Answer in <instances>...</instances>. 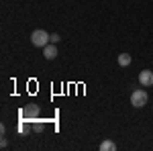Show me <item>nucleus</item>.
<instances>
[{
  "label": "nucleus",
  "mask_w": 153,
  "mask_h": 151,
  "mask_svg": "<svg viewBox=\"0 0 153 151\" xmlns=\"http://www.w3.org/2000/svg\"><path fill=\"white\" fill-rule=\"evenodd\" d=\"M117 61H118V65H123V68H127V65H131V55H129V53H120Z\"/></svg>",
  "instance_id": "423d86ee"
},
{
  "label": "nucleus",
  "mask_w": 153,
  "mask_h": 151,
  "mask_svg": "<svg viewBox=\"0 0 153 151\" xmlns=\"http://www.w3.org/2000/svg\"><path fill=\"white\" fill-rule=\"evenodd\" d=\"M59 39H61V37H59L57 33H53V35H51V43H59Z\"/></svg>",
  "instance_id": "6e6552de"
},
{
  "label": "nucleus",
  "mask_w": 153,
  "mask_h": 151,
  "mask_svg": "<svg viewBox=\"0 0 153 151\" xmlns=\"http://www.w3.org/2000/svg\"><path fill=\"white\" fill-rule=\"evenodd\" d=\"M49 41H51V35L47 31H43V29H37V31L31 33V43L35 47H45L49 45Z\"/></svg>",
  "instance_id": "f257e3e1"
},
{
  "label": "nucleus",
  "mask_w": 153,
  "mask_h": 151,
  "mask_svg": "<svg viewBox=\"0 0 153 151\" xmlns=\"http://www.w3.org/2000/svg\"><path fill=\"white\" fill-rule=\"evenodd\" d=\"M114 149H117V145L112 141H102L100 143V151H114Z\"/></svg>",
  "instance_id": "0eeeda50"
},
{
  "label": "nucleus",
  "mask_w": 153,
  "mask_h": 151,
  "mask_svg": "<svg viewBox=\"0 0 153 151\" xmlns=\"http://www.w3.org/2000/svg\"><path fill=\"white\" fill-rule=\"evenodd\" d=\"M43 55H45V59H55L57 57V47L55 45H45L43 47Z\"/></svg>",
  "instance_id": "39448f33"
},
{
  "label": "nucleus",
  "mask_w": 153,
  "mask_h": 151,
  "mask_svg": "<svg viewBox=\"0 0 153 151\" xmlns=\"http://www.w3.org/2000/svg\"><path fill=\"white\" fill-rule=\"evenodd\" d=\"M21 115H23L25 118H29V121H37V116H39V106H37V104L27 106V108L21 110Z\"/></svg>",
  "instance_id": "7ed1b4c3"
},
{
  "label": "nucleus",
  "mask_w": 153,
  "mask_h": 151,
  "mask_svg": "<svg viewBox=\"0 0 153 151\" xmlns=\"http://www.w3.org/2000/svg\"><path fill=\"white\" fill-rule=\"evenodd\" d=\"M131 104L135 106V108L145 106L147 104V92H145V90H135V92L131 94Z\"/></svg>",
  "instance_id": "f03ea898"
},
{
  "label": "nucleus",
  "mask_w": 153,
  "mask_h": 151,
  "mask_svg": "<svg viewBox=\"0 0 153 151\" xmlns=\"http://www.w3.org/2000/svg\"><path fill=\"white\" fill-rule=\"evenodd\" d=\"M139 82H141L143 86H153V71L143 70L141 74H139Z\"/></svg>",
  "instance_id": "20e7f679"
}]
</instances>
